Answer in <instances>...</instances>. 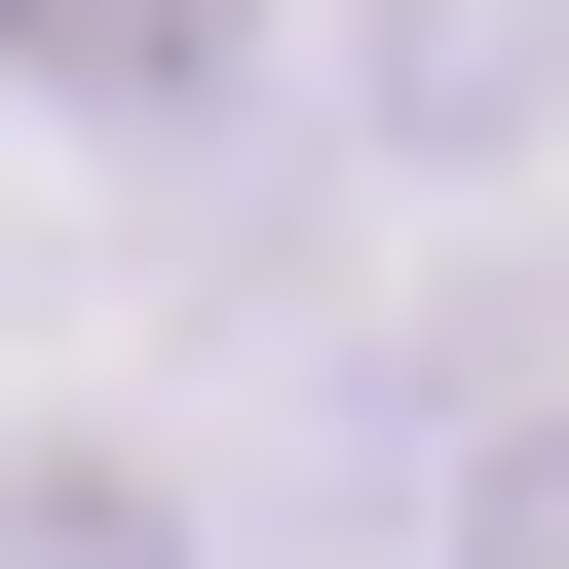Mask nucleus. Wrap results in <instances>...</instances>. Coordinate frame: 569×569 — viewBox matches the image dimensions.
<instances>
[{"label": "nucleus", "mask_w": 569, "mask_h": 569, "mask_svg": "<svg viewBox=\"0 0 569 569\" xmlns=\"http://www.w3.org/2000/svg\"><path fill=\"white\" fill-rule=\"evenodd\" d=\"M0 39H39L77 114H190V77H228V0H0Z\"/></svg>", "instance_id": "obj_1"}, {"label": "nucleus", "mask_w": 569, "mask_h": 569, "mask_svg": "<svg viewBox=\"0 0 569 569\" xmlns=\"http://www.w3.org/2000/svg\"><path fill=\"white\" fill-rule=\"evenodd\" d=\"M0 569H190V531H152L114 456H0Z\"/></svg>", "instance_id": "obj_2"}, {"label": "nucleus", "mask_w": 569, "mask_h": 569, "mask_svg": "<svg viewBox=\"0 0 569 569\" xmlns=\"http://www.w3.org/2000/svg\"><path fill=\"white\" fill-rule=\"evenodd\" d=\"M493 569H569V456H493Z\"/></svg>", "instance_id": "obj_3"}]
</instances>
